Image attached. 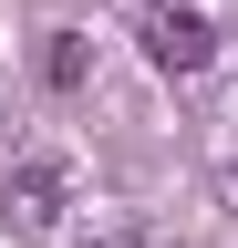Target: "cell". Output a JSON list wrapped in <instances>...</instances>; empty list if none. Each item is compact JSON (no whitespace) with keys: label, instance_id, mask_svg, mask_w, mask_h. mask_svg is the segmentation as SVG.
I'll use <instances>...</instances> for the list:
<instances>
[{"label":"cell","instance_id":"obj_1","mask_svg":"<svg viewBox=\"0 0 238 248\" xmlns=\"http://www.w3.org/2000/svg\"><path fill=\"white\" fill-rule=\"evenodd\" d=\"M63 207H73V166H63L52 145H32V155L11 166V186H0V217H11L21 238H52V228H63Z\"/></svg>","mask_w":238,"mask_h":248},{"label":"cell","instance_id":"obj_2","mask_svg":"<svg viewBox=\"0 0 238 248\" xmlns=\"http://www.w3.org/2000/svg\"><path fill=\"white\" fill-rule=\"evenodd\" d=\"M135 42H145V62H156L166 83H197L207 62H218V31H207V11H187V0H156V11L135 21Z\"/></svg>","mask_w":238,"mask_h":248},{"label":"cell","instance_id":"obj_3","mask_svg":"<svg viewBox=\"0 0 238 248\" xmlns=\"http://www.w3.org/2000/svg\"><path fill=\"white\" fill-rule=\"evenodd\" d=\"M42 83L52 93H83V83H94V42H83V31H52V42H42Z\"/></svg>","mask_w":238,"mask_h":248},{"label":"cell","instance_id":"obj_4","mask_svg":"<svg viewBox=\"0 0 238 248\" xmlns=\"http://www.w3.org/2000/svg\"><path fill=\"white\" fill-rule=\"evenodd\" d=\"M73 248H145V228L114 207V217H83V228H73Z\"/></svg>","mask_w":238,"mask_h":248}]
</instances>
